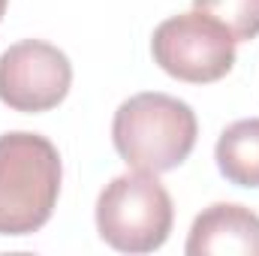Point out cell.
<instances>
[{
	"instance_id": "obj_1",
	"label": "cell",
	"mask_w": 259,
	"mask_h": 256,
	"mask_svg": "<svg viewBox=\"0 0 259 256\" xmlns=\"http://www.w3.org/2000/svg\"><path fill=\"white\" fill-rule=\"evenodd\" d=\"M61 154L58 148L27 130L0 136V235L39 232L61 196Z\"/></svg>"
},
{
	"instance_id": "obj_2",
	"label": "cell",
	"mask_w": 259,
	"mask_h": 256,
	"mask_svg": "<svg viewBox=\"0 0 259 256\" xmlns=\"http://www.w3.org/2000/svg\"><path fill=\"white\" fill-rule=\"evenodd\" d=\"M196 112L178 97L145 91L124 100L112 121V142L121 160L139 172H169L196 148Z\"/></svg>"
},
{
	"instance_id": "obj_3",
	"label": "cell",
	"mask_w": 259,
	"mask_h": 256,
	"mask_svg": "<svg viewBox=\"0 0 259 256\" xmlns=\"http://www.w3.org/2000/svg\"><path fill=\"white\" fill-rule=\"evenodd\" d=\"M175 208L154 172H127L112 178L97 199L100 238L121 253H154L172 232Z\"/></svg>"
},
{
	"instance_id": "obj_4",
	"label": "cell",
	"mask_w": 259,
	"mask_h": 256,
	"mask_svg": "<svg viewBox=\"0 0 259 256\" xmlns=\"http://www.w3.org/2000/svg\"><path fill=\"white\" fill-rule=\"evenodd\" d=\"M151 55L163 72L178 81L211 84L235 64V39L220 21L193 9L166 18L154 30Z\"/></svg>"
},
{
	"instance_id": "obj_5",
	"label": "cell",
	"mask_w": 259,
	"mask_h": 256,
	"mask_svg": "<svg viewBox=\"0 0 259 256\" xmlns=\"http://www.w3.org/2000/svg\"><path fill=\"white\" fill-rule=\"evenodd\" d=\"M72 84V64L42 39H21L0 55V103L36 115L61 106Z\"/></svg>"
},
{
	"instance_id": "obj_6",
	"label": "cell",
	"mask_w": 259,
	"mask_h": 256,
	"mask_svg": "<svg viewBox=\"0 0 259 256\" xmlns=\"http://www.w3.org/2000/svg\"><path fill=\"white\" fill-rule=\"evenodd\" d=\"M184 250L187 256H259V214L244 205L217 202L193 220Z\"/></svg>"
},
{
	"instance_id": "obj_7",
	"label": "cell",
	"mask_w": 259,
	"mask_h": 256,
	"mask_svg": "<svg viewBox=\"0 0 259 256\" xmlns=\"http://www.w3.org/2000/svg\"><path fill=\"white\" fill-rule=\"evenodd\" d=\"M217 169L235 187H259V118L235 121L220 133Z\"/></svg>"
},
{
	"instance_id": "obj_8",
	"label": "cell",
	"mask_w": 259,
	"mask_h": 256,
	"mask_svg": "<svg viewBox=\"0 0 259 256\" xmlns=\"http://www.w3.org/2000/svg\"><path fill=\"white\" fill-rule=\"evenodd\" d=\"M193 6L220 21L235 42L259 36V0H193Z\"/></svg>"
},
{
	"instance_id": "obj_9",
	"label": "cell",
	"mask_w": 259,
	"mask_h": 256,
	"mask_svg": "<svg viewBox=\"0 0 259 256\" xmlns=\"http://www.w3.org/2000/svg\"><path fill=\"white\" fill-rule=\"evenodd\" d=\"M6 3H9V0H0V18H3V12H6Z\"/></svg>"
}]
</instances>
